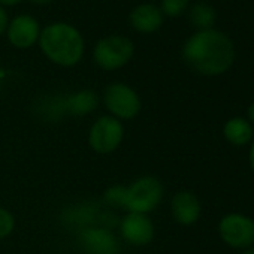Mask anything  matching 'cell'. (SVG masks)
Segmentation results:
<instances>
[{"label":"cell","instance_id":"1","mask_svg":"<svg viewBox=\"0 0 254 254\" xmlns=\"http://www.w3.org/2000/svg\"><path fill=\"white\" fill-rule=\"evenodd\" d=\"M186 63L200 75L218 76L235 62V47L221 32L208 29L190 36L183 48Z\"/></svg>","mask_w":254,"mask_h":254},{"label":"cell","instance_id":"2","mask_svg":"<svg viewBox=\"0 0 254 254\" xmlns=\"http://www.w3.org/2000/svg\"><path fill=\"white\" fill-rule=\"evenodd\" d=\"M39 45L42 53L56 64L75 66L84 54V41L79 32L63 23L51 24L41 32Z\"/></svg>","mask_w":254,"mask_h":254},{"label":"cell","instance_id":"3","mask_svg":"<svg viewBox=\"0 0 254 254\" xmlns=\"http://www.w3.org/2000/svg\"><path fill=\"white\" fill-rule=\"evenodd\" d=\"M165 187L156 177L145 175L135 180L129 187H126V206L127 212L150 214L163 200Z\"/></svg>","mask_w":254,"mask_h":254},{"label":"cell","instance_id":"4","mask_svg":"<svg viewBox=\"0 0 254 254\" xmlns=\"http://www.w3.org/2000/svg\"><path fill=\"white\" fill-rule=\"evenodd\" d=\"M220 239L233 250H247L254 245V218L242 212L223 215L217 226Z\"/></svg>","mask_w":254,"mask_h":254},{"label":"cell","instance_id":"5","mask_svg":"<svg viewBox=\"0 0 254 254\" xmlns=\"http://www.w3.org/2000/svg\"><path fill=\"white\" fill-rule=\"evenodd\" d=\"M133 44L124 36H108L94 47V62L103 70H117L129 63L133 56Z\"/></svg>","mask_w":254,"mask_h":254},{"label":"cell","instance_id":"6","mask_svg":"<svg viewBox=\"0 0 254 254\" xmlns=\"http://www.w3.org/2000/svg\"><path fill=\"white\" fill-rule=\"evenodd\" d=\"M103 102L111 115L120 121L135 118L142 108L138 93L121 82H114L105 88Z\"/></svg>","mask_w":254,"mask_h":254},{"label":"cell","instance_id":"7","mask_svg":"<svg viewBox=\"0 0 254 254\" xmlns=\"http://www.w3.org/2000/svg\"><path fill=\"white\" fill-rule=\"evenodd\" d=\"M124 138L123 123L112 115L99 117L90 129L88 144L97 154H109L115 151Z\"/></svg>","mask_w":254,"mask_h":254},{"label":"cell","instance_id":"8","mask_svg":"<svg viewBox=\"0 0 254 254\" xmlns=\"http://www.w3.org/2000/svg\"><path fill=\"white\" fill-rule=\"evenodd\" d=\"M78 241L88 254H118L117 236L103 226H87L79 229Z\"/></svg>","mask_w":254,"mask_h":254},{"label":"cell","instance_id":"9","mask_svg":"<svg viewBox=\"0 0 254 254\" xmlns=\"http://www.w3.org/2000/svg\"><path fill=\"white\" fill-rule=\"evenodd\" d=\"M120 232L126 242L132 245H147L154 239V223L147 214L127 212L120 221Z\"/></svg>","mask_w":254,"mask_h":254},{"label":"cell","instance_id":"10","mask_svg":"<svg viewBox=\"0 0 254 254\" xmlns=\"http://www.w3.org/2000/svg\"><path fill=\"white\" fill-rule=\"evenodd\" d=\"M171 212L178 224L191 226L200 218L202 205L194 193L189 190H181L177 191L171 200Z\"/></svg>","mask_w":254,"mask_h":254},{"label":"cell","instance_id":"11","mask_svg":"<svg viewBox=\"0 0 254 254\" xmlns=\"http://www.w3.org/2000/svg\"><path fill=\"white\" fill-rule=\"evenodd\" d=\"M8 39L17 48H30L33 47L39 36L41 29L38 21L30 15H18L8 26Z\"/></svg>","mask_w":254,"mask_h":254},{"label":"cell","instance_id":"12","mask_svg":"<svg viewBox=\"0 0 254 254\" xmlns=\"http://www.w3.org/2000/svg\"><path fill=\"white\" fill-rule=\"evenodd\" d=\"M223 138L233 147H247L254 138V127L245 117H232L223 126Z\"/></svg>","mask_w":254,"mask_h":254},{"label":"cell","instance_id":"13","mask_svg":"<svg viewBox=\"0 0 254 254\" xmlns=\"http://www.w3.org/2000/svg\"><path fill=\"white\" fill-rule=\"evenodd\" d=\"M130 23L141 33H153L160 29L163 23V14L157 6L144 3L133 9L130 14Z\"/></svg>","mask_w":254,"mask_h":254},{"label":"cell","instance_id":"14","mask_svg":"<svg viewBox=\"0 0 254 254\" xmlns=\"http://www.w3.org/2000/svg\"><path fill=\"white\" fill-rule=\"evenodd\" d=\"M64 111L76 115V117H82L87 115L90 112H93L97 105H99V99L97 94L91 90H81L78 93L70 94L66 100H64Z\"/></svg>","mask_w":254,"mask_h":254},{"label":"cell","instance_id":"15","mask_svg":"<svg viewBox=\"0 0 254 254\" xmlns=\"http://www.w3.org/2000/svg\"><path fill=\"white\" fill-rule=\"evenodd\" d=\"M190 20H191V24L199 29V32L208 30L215 21V12L206 3H197L190 11Z\"/></svg>","mask_w":254,"mask_h":254},{"label":"cell","instance_id":"16","mask_svg":"<svg viewBox=\"0 0 254 254\" xmlns=\"http://www.w3.org/2000/svg\"><path fill=\"white\" fill-rule=\"evenodd\" d=\"M103 202L111 208L124 209L126 206V187L124 186H112L103 194Z\"/></svg>","mask_w":254,"mask_h":254},{"label":"cell","instance_id":"17","mask_svg":"<svg viewBox=\"0 0 254 254\" xmlns=\"http://www.w3.org/2000/svg\"><path fill=\"white\" fill-rule=\"evenodd\" d=\"M189 5V0H162V12L168 17L181 15Z\"/></svg>","mask_w":254,"mask_h":254},{"label":"cell","instance_id":"18","mask_svg":"<svg viewBox=\"0 0 254 254\" xmlns=\"http://www.w3.org/2000/svg\"><path fill=\"white\" fill-rule=\"evenodd\" d=\"M14 227H15L14 215L8 209L0 206V239L9 236L12 233Z\"/></svg>","mask_w":254,"mask_h":254},{"label":"cell","instance_id":"19","mask_svg":"<svg viewBox=\"0 0 254 254\" xmlns=\"http://www.w3.org/2000/svg\"><path fill=\"white\" fill-rule=\"evenodd\" d=\"M8 14L6 11L0 6V35H3L6 30H8Z\"/></svg>","mask_w":254,"mask_h":254},{"label":"cell","instance_id":"20","mask_svg":"<svg viewBox=\"0 0 254 254\" xmlns=\"http://www.w3.org/2000/svg\"><path fill=\"white\" fill-rule=\"evenodd\" d=\"M248 163H250L251 171L254 172V138H253L251 144L248 145Z\"/></svg>","mask_w":254,"mask_h":254},{"label":"cell","instance_id":"21","mask_svg":"<svg viewBox=\"0 0 254 254\" xmlns=\"http://www.w3.org/2000/svg\"><path fill=\"white\" fill-rule=\"evenodd\" d=\"M248 121H250V124L254 127V102L253 103H250V106L247 108V117H245Z\"/></svg>","mask_w":254,"mask_h":254},{"label":"cell","instance_id":"22","mask_svg":"<svg viewBox=\"0 0 254 254\" xmlns=\"http://www.w3.org/2000/svg\"><path fill=\"white\" fill-rule=\"evenodd\" d=\"M21 0H0V5H6V6H12V5H17L20 3Z\"/></svg>","mask_w":254,"mask_h":254},{"label":"cell","instance_id":"23","mask_svg":"<svg viewBox=\"0 0 254 254\" xmlns=\"http://www.w3.org/2000/svg\"><path fill=\"white\" fill-rule=\"evenodd\" d=\"M30 2H33L36 5H47V3L53 2V0H30Z\"/></svg>","mask_w":254,"mask_h":254},{"label":"cell","instance_id":"24","mask_svg":"<svg viewBox=\"0 0 254 254\" xmlns=\"http://www.w3.org/2000/svg\"><path fill=\"white\" fill-rule=\"evenodd\" d=\"M241 254H254V245H253V247H250V248H247V250H244Z\"/></svg>","mask_w":254,"mask_h":254}]
</instances>
